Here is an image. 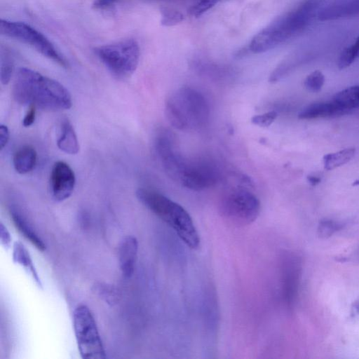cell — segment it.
Here are the masks:
<instances>
[{"label":"cell","instance_id":"6da1fadb","mask_svg":"<svg viewBox=\"0 0 359 359\" xmlns=\"http://www.w3.org/2000/svg\"><path fill=\"white\" fill-rule=\"evenodd\" d=\"M13 96L20 104L46 111L69 109L72 105L71 94L62 83L27 67L16 70Z\"/></svg>","mask_w":359,"mask_h":359},{"label":"cell","instance_id":"7a4b0ae2","mask_svg":"<svg viewBox=\"0 0 359 359\" xmlns=\"http://www.w3.org/2000/svg\"><path fill=\"white\" fill-rule=\"evenodd\" d=\"M137 199L166 223L190 248L197 249L201 239L192 218L180 204L162 194L149 189L136 191Z\"/></svg>","mask_w":359,"mask_h":359},{"label":"cell","instance_id":"3957f363","mask_svg":"<svg viewBox=\"0 0 359 359\" xmlns=\"http://www.w3.org/2000/svg\"><path fill=\"white\" fill-rule=\"evenodd\" d=\"M316 3L308 0L264 28L251 40L249 49L261 53L273 49L302 33L311 21Z\"/></svg>","mask_w":359,"mask_h":359},{"label":"cell","instance_id":"277c9868","mask_svg":"<svg viewBox=\"0 0 359 359\" xmlns=\"http://www.w3.org/2000/svg\"><path fill=\"white\" fill-rule=\"evenodd\" d=\"M165 112L169 123L180 130H199L207 125L210 107L205 97L197 90L182 87L167 99Z\"/></svg>","mask_w":359,"mask_h":359},{"label":"cell","instance_id":"5b68a950","mask_svg":"<svg viewBox=\"0 0 359 359\" xmlns=\"http://www.w3.org/2000/svg\"><path fill=\"white\" fill-rule=\"evenodd\" d=\"M94 51L108 71L118 79L129 78L138 66L140 46L133 39L100 46Z\"/></svg>","mask_w":359,"mask_h":359},{"label":"cell","instance_id":"8992f818","mask_svg":"<svg viewBox=\"0 0 359 359\" xmlns=\"http://www.w3.org/2000/svg\"><path fill=\"white\" fill-rule=\"evenodd\" d=\"M219 209L222 217L229 223L245 226L252 224L258 217L260 203L250 191L235 188L222 197Z\"/></svg>","mask_w":359,"mask_h":359},{"label":"cell","instance_id":"52a82bcc","mask_svg":"<svg viewBox=\"0 0 359 359\" xmlns=\"http://www.w3.org/2000/svg\"><path fill=\"white\" fill-rule=\"evenodd\" d=\"M73 327L78 349L82 358H106V352L96 323L86 306L80 305L75 309L73 313Z\"/></svg>","mask_w":359,"mask_h":359},{"label":"cell","instance_id":"ba28073f","mask_svg":"<svg viewBox=\"0 0 359 359\" xmlns=\"http://www.w3.org/2000/svg\"><path fill=\"white\" fill-rule=\"evenodd\" d=\"M0 32L2 35L25 43L38 53L67 68L68 62L54 45L41 32L31 25L18 21L1 19Z\"/></svg>","mask_w":359,"mask_h":359},{"label":"cell","instance_id":"9c48e42d","mask_svg":"<svg viewBox=\"0 0 359 359\" xmlns=\"http://www.w3.org/2000/svg\"><path fill=\"white\" fill-rule=\"evenodd\" d=\"M219 176V171L212 162L188 159L178 182L189 189L201 191L214 186Z\"/></svg>","mask_w":359,"mask_h":359},{"label":"cell","instance_id":"30bf717a","mask_svg":"<svg viewBox=\"0 0 359 359\" xmlns=\"http://www.w3.org/2000/svg\"><path fill=\"white\" fill-rule=\"evenodd\" d=\"M301 274V261L294 254H286L282 259L280 283L282 297L289 308H292L298 294Z\"/></svg>","mask_w":359,"mask_h":359},{"label":"cell","instance_id":"8fae6325","mask_svg":"<svg viewBox=\"0 0 359 359\" xmlns=\"http://www.w3.org/2000/svg\"><path fill=\"white\" fill-rule=\"evenodd\" d=\"M76 184L74 170L65 162L54 163L50 175V191L52 198L57 202L63 201L72 195Z\"/></svg>","mask_w":359,"mask_h":359},{"label":"cell","instance_id":"7c38bea8","mask_svg":"<svg viewBox=\"0 0 359 359\" xmlns=\"http://www.w3.org/2000/svg\"><path fill=\"white\" fill-rule=\"evenodd\" d=\"M349 112L339 104L332 101L312 103L303 109L298 114L301 119H313L341 116Z\"/></svg>","mask_w":359,"mask_h":359},{"label":"cell","instance_id":"4fadbf2b","mask_svg":"<svg viewBox=\"0 0 359 359\" xmlns=\"http://www.w3.org/2000/svg\"><path fill=\"white\" fill-rule=\"evenodd\" d=\"M138 242L135 237L128 236L119 246L118 259L120 269L123 276L130 277L135 270L137 257Z\"/></svg>","mask_w":359,"mask_h":359},{"label":"cell","instance_id":"5bb4252c","mask_svg":"<svg viewBox=\"0 0 359 359\" xmlns=\"http://www.w3.org/2000/svg\"><path fill=\"white\" fill-rule=\"evenodd\" d=\"M57 145L62 151L67 154H76L79 151L76 132L67 118L63 119L61 122Z\"/></svg>","mask_w":359,"mask_h":359},{"label":"cell","instance_id":"9a60e30c","mask_svg":"<svg viewBox=\"0 0 359 359\" xmlns=\"http://www.w3.org/2000/svg\"><path fill=\"white\" fill-rule=\"evenodd\" d=\"M36 161L37 153L35 149L30 145H24L15 152L13 164L18 173L25 175L34 168Z\"/></svg>","mask_w":359,"mask_h":359},{"label":"cell","instance_id":"2e32d148","mask_svg":"<svg viewBox=\"0 0 359 359\" xmlns=\"http://www.w3.org/2000/svg\"><path fill=\"white\" fill-rule=\"evenodd\" d=\"M10 215L18 231L39 250L44 251L46 250V245L21 215L14 208L11 209Z\"/></svg>","mask_w":359,"mask_h":359},{"label":"cell","instance_id":"e0dca14e","mask_svg":"<svg viewBox=\"0 0 359 359\" xmlns=\"http://www.w3.org/2000/svg\"><path fill=\"white\" fill-rule=\"evenodd\" d=\"M13 260L15 263L26 268L32 273L35 282L39 287H41V283L34 266L33 262L29 252L20 241H15L13 247Z\"/></svg>","mask_w":359,"mask_h":359},{"label":"cell","instance_id":"ac0fdd59","mask_svg":"<svg viewBox=\"0 0 359 359\" xmlns=\"http://www.w3.org/2000/svg\"><path fill=\"white\" fill-rule=\"evenodd\" d=\"M355 152V148L348 147L325 154L323 159L324 168L332 170L347 163L354 157Z\"/></svg>","mask_w":359,"mask_h":359},{"label":"cell","instance_id":"d6986e66","mask_svg":"<svg viewBox=\"0 0 359 359\" xmlns=\"http://www.w3.org/2000/svg\"><path fill=\"white\" fill-rule=\"evenodd\" d=\"M332 100L348 111L359 108V85L338 92Z\"/></svg>","mask_w":359,"mask_h":359},{"label":"cell","instance_id":"ffe728a7","mask_svg":"<svg viewBox=\"0 0 359 359\" xmlns=\"http://www.w3.org/2000/svg\"><path fill=\"white\" fill-rule=\"evenodd\" d=\"M14 72V61L11 53L8 50L1 52V82L7 85L12 78Z\"/></svg>","mask_w":359,"mask_h":359},{"label":"cell","instance_id":"44dd1931","mask_svg":"<svg viewBox=\"0 0 359 359\" xmlns=\"http://www.w3.org/2000/svg\"><path fill=\"white\" fill-rule=\"evenodd\" d=\"M161 22L163 26L170 27L176 25L184 20V15L178 10L168 6H161Z\"/></svg>","mask_w":359,"mask_h":359},{"label":"cell","instance_id":"7402d4cb","mask_svg":"<svg viewBox=\"0 0 359 359\" xmlns=\"http://www.w3.org/2000/svg\"><path fill=\"white\" fill-rule=\"evenodd\" d=\"M344 224L332 219L321 220L318 226L317 233L319 237L329 238L343 228Z\"/></svg>","mask_w":359,"mask_h":359},{"label":"cell","instance_id":"603a6c76","mask_svg":"<svg viewBox=\"0 0 359 359\" xmlns=\"http://www.w3.org/2000/svg\"><path fill=\"white\" fill-rule=\"evenodd\" d=\"M324 83V74L319 70H315L306 77L304 85L308 90L316 93L321 90Z\"/></svg>","mask_w":359,"mask_h":359},{"label":"cell","instance_id":"cb8c5ba5","mask_svg":"<svg viewBox=\"0 0 359 359\" xmlns=\"http://www.w3.org/2000/svg\"><path fill=\"white\" fill-rule=\"evenodd\" d=\"M220 0H195L189 8L190 15L198 18L215 6Z\"/></svg>","mask_w":359,"mask_h":359},{"label":"cell","instance_id":"d4e9b609","mask_svg":"<svg viewBox=\"0 0 359 359\" xmlns=\"http://www.w3.org/2000/svg\"><path fill=\"white\" fill-rule=\"evenodd\" d=\"M358 58L352 45L346 47L341 52L338 60L337 67L339 69L348 67Z\"/></svg>","mask_w":359,"mask_h":359},{"label":"cell","instance_id":"484cf974","mask_svg":"<svg viewBox=\"0 0 359 359\" xmlns=\"http://www.w3.org/2000/svg\"><path fill=\"white\" fill-rule=\"evenodd\" d=\"M277 116V113L275 111H271L262 114L254 116L251 118V122L260 127H267L275 121Z\"/></svg>","mask_w":359,"mask_h":359},{"label":"cell","instance_id":"4316f807","mask_svg":"<svg viewBox=\"0 0 359 359\" xmlns=\"http://www.w3.org/2000/svg\"><path fill=\"white\" fill-rule=\"evenodd\" d=\"M36 109L34 106H29V108L22 119V126L25 128L30 127L35 121Z\"/></svg>","mask_w":359,"mask_h":359},{"label":"cell","instance_id":"83f0119b","mask_svg":"<svg viewBox=\"0 0 359 359\" xmlns=\"http://www.w3.org/2000/svg\"><path fill=\"white\" fill-rule=\"evenodd\" d=\"M119 0H94L93 8L96 10H107L114 6Z\"/></svg>","mask_w":359,"mask_h":359},{"label":"cell","instance_id":"f1b7e54d","mask_svg":"<svg viewBox=\"0 0 359 359\" xmlns=\"http://www.w3.org/2000/svg\"><path fill=\"white\" fill-rule=\"evenodd\" d=\"M0 240L1 245L5 248H8L10 247L11 237L8 231L2 223L0 224Z\"/></svg>","mask_w":359,"mask_h":359},{"label":"cell","instance_id":"f546056e","mask_svg":"<svg viewBox=\"0 0 359 359\" xmlns=\"http://www.w3.org/2000/svg\"><path fill=\"white\" fill-rule=\"evenodd\" d=\"M10 138L8 128L4 124L0 126V148L2 150L8 144Z\"/></svg>","mask_w":359,"mask_h":359},{"label":"cell","instance_id":"4dcf8cb0","mask_svg":"<svg viewBox=\"0 0 359 359\" xmlns=\"http://www.w3.org/2000/svg\"><path fill=\"white\" fill-rule=\"evenodd\" d=\"M307 180L309 183L312 186H316L320 182V177L314 175H310L307 176Z\"/></svg>","mask_w":359,"mask_h":359},{"label":"cell","instance_id":"1f68e13d","mask_svg":"<svg viewBox=\"0 0 359 359\" xmlns=\"http://www.w3.org/2000/svg\"><path fill=\"white\" fill-rule=\"evenodd\" d=\"M352 46L355 51L357 57H359V37L356 39L355 41L352 44Z\"/></svg>","mask_w":359,"mask_h":359},{"label":"cell","instance_id":"d6a6232c","mask_svg":"<svg viewBox=\"0 0 359 359\" xmlns=\"http://www.w3.org/2000/svg\"><path fill=\"white\" fill-rule=\"evenodd\" d=\"M353 307L359 313V301L353 304Z\"/></svg>","mask_w":359,"mask_h":359},{"label":"cell","instance_id":"836d02e7","mask_svg":"<svg viewBox=\"0 0 359 359\" xmlns=\"http://www.w3.org/2000/svg\"><path fill=\"white\" fill-rule=\"evenodd\" d=\"M353 186H359V179L355 180L353 184H352Z\"/></svg>","mask_w":359,"mask_h":359}]
</instances>
